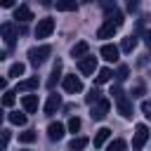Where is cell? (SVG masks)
<instances>
[{"instance_id": "26", "label": "cell", "mask_w": 151, "mask_h": 151, "mask_svg": "<svg viewBox=\"0 0 151 151\" xmlns=\"http://www.w3.org/2000/svg\"><path fill=\"white\" fill-rule=\"evenodd\" d=\"M9 123H14V125H26V113H19V111H12L9 116Z\"/></svg>"}, {"instance_id": "7", "label": "cell", "mask_w": 151, "mask_h": 151, "mask_svg": "<svg viewBox=\"0 0 151 151\" xmlns=\"http://www.w3.org/2000/svg\"><path fill=\"white\" fill-rule=\"evenodd\" d=\"M52 31H54V19L45 17V19H40L38 26H35V38H47Z\"/></svg>"}, {"instance_id": "4", "label": "cell", "mask_w": 151, "mask_h": 151, "mask_svg": "<svg viewBox=\"0 0 151 151\" xmlns=\"http://www.w3.org/2000/svg\"><path fill=\"white\" fill-rule=\"evenodd\" d=\"M2 40H5V45H7V50H12L14 45H17V38H19V31H17V26L14 24H2Z\"/></svg>"}, {"instance_id": "18", "label": "cell", "mask_w": 151, "mask_h": 151, "mask_svg": "<svg viewBox=\"0 0 151 151\" xmlns=\"http://www.w3.org/2000/svg\"><path fill=\"white\" fill-rule=\"evenodd\" d=\"M109 137H111V130H109V127H99L97 134H94V149H101V146L109 142Z\"/></svg>"}, {"instance_id": "15", "label": "cell", "mask_w": 151, "mask_h": 151, "mask_svg": "<svg viewBox=\"0 0 151 151\" xmlns=\"http://www.w3.org/2000/svg\"><path fill=\"white\" fill-rule=\"evenodd\" d=\"M64 130H66V127H64L61 123H50V125H47V137H50L52 142H59V139L64 137Z\"/></svg>"}, {"instance_id": "30", "label": "cell", "mask_w": 151, "mask_h": 151, "mask_svg": "<svg viewBox=\"0 0 151 151\" xmlns=\"http://www.w3.org/2000/svg\"><path fill=\"white\" fill-rule=\"evenodd\" d=\"M68 130H71V132H78V130H80V118H78V116H71V120H68Z\"/></svg>"}, {"instance_id": "32", "label": "cell", "mask_w": 151, "mask_h": 151, "mask_svg": "<svg viewBox=\"0 0 151 151\" xmlns=\"http://www.w3.org/2000/svg\"><path fill=\"white\" fill-rule=\"evenodd\" d=\"M125 7H127V12H137L139 9V0H125Z\"/></svg>"}, {"instance_id": "12", "label": "cell", "mask_w": 151, "mask_h": 151, "mask_svg": "<svg viewBox=\"0 0 151 151\" xmlns=\"http://www.w3.org/2000/svg\"><path fill=\"white\" fill-rule=\"evenodd\" d=\"M87 54H90V45H87L85 40H80V42H76V45L71 47V57L78 59V61H80L83 57H87Z\"/></svg>"}, {"instance_id": "16", "label": "cell", "mask_w": 151, "mask_h": 151, "mask_svg": "<svg viewBox=\"0 0 151 151\" xmlns=\"http://www.w3.org/2000/svg\"><path fill=\"white\" fill-rule=\"evenodd\" d=\"M14 19H17V24L21 21V24H26V21H31L33 19V12L26 7V5H19L17 9H14Z\"/></svg>"}, {"instance_id": "39", "label": "cell", "mask_w": 151, "mask_h": 151, "mask_svg": "<svg viewBox=\"0 0 151 151\" xmlns=\"http://www.w3.org/2000/svg\"><path fill=\"white\" fill-rule=\"evenodd\" d=\"M85 2H94V0H85Z\"/></svg>"}, {"instance_id": "2", "label": "cell", "mask_w": 151, "mask_h": 151, "mask_svg": "<svg viewBox=\"0 0 151 151\" xmlns=\"http://www.w3.org/2000/svg\"><path fill=\"white\" fill-rule=\"evenodd\" d=\"M52 54V47L50 45H38V47H31L28 50V64L31 66H42L45 61H47V57Z\"/></svg>"}, {"instance_id": "10", "label": "cell", "mask_w": 151, "mask_h": 151, "mask_svg": "<svg viewBox=\"0 0 151 151\" xmlns=\"http://www.w3.org/2000/svg\"><path fill=\"white\" fill-rule=\"evenodd\" d=\"M118 52H120V47H116V45H111V42L101 45V50H99L101 59H106V61H118Z\"/></svg>"}, {"instance_id": "11", "label": "cell", "mask_w": 151, "mask_h": 151, "mask_svg": "<svg viewBox=\"0 0 151 151\" xmlns=\"http://www.w3.org/2000/svg\"><path fill=\"white\" fill-rule=\"evenodd\" d=\"M118 28H120V26H116V24H111V21H104V24L97 28V38H113Z\"/></svg>"}, {"instance_id": "23", "label": "cell", "mask_w": 151, "mask_h": 151, "mask_svg": "<svg viewBox=\"0 0 151 151\" xmlns=\"http://www.w3.org/2000/svg\"><path fill=\"white\" fill-rule=\"evenodd\" d=\"M99 99H104V97H101V92H99V87L94 85V87H92V90H90V92L85 94V101H87L90 106H94V104H97Z\"/></svg>"}, {"instance_id": "20", "label": "cell", "mask_w": 151, "mask_h": 151, "mask_svg": "<svg viewBox=\"0 0 151 151\" xmlns=\"http://www.w3.org/2000/svg\"><path fill=\"white\" fill-rule=\"evenodd\" d=\"M38 90V78H26V80H19L17 85V92H33Z\"/></svg>"}, {"instance_id": "17", "label": "cell", "mask_w": 151, "mask_h": 151, "mask_svg": "<svg viewBox=\"0 0 151 151\" xmlns=\"http://www.w3.org/2000/svg\"><path fill=\"white\" fill-rule=\"evenodd\" d=\"M59 78H61V59L54 61V68H52V73H50V78H47V87L52 90V87L59 83Z\"/></svg>"}, {"instance_id": "5", "label": "cell", "mask_w": 151, "mask_h": 151, "mask_svg": "<svg viewBox=\"0 0 151 151\" xmlns=\"http://www.w3.org/2000/svg\"><path fill=\"white\" fill-rule=\"evenodd\" d=\"M61 85H64V90H66L68 94H78V92L83 90V80H80L76 73H71V76H64V78H61Z\"/></svg>"}, {"instance_id": "35", "label": "cell", "mask_w": 151, "mask_h": 151, "mask_svg": "<svg viewBox=\"0 0 151 151\" xmlns=\"http://www.w3.org/2000/svg\"><path fill=\"white\" fill-rule=\"evenodd\" d=\"M7 144H9V130H2V149H7Z\"/></svg>"}, {"instance_id": "33", "label": "cell", "mask_w": 151, "mask_h": 151, "mask_svg": "<svg viewBox=\"0 0 151 151\" xmlns=\"http://www.w3.org/2000/svg\"><path fill=\"white\" fill-rule=\"evenodd\" d=\"M142 111H144V116L151 120V99H146V101H142Z\"/></svg>"}, {"instance_id": "14", "label": "cell", "mask_w": 151, "mask_h": 151, "mask_svg": "<svg viewBox=\"0 0 151 151\" xmlns=\"http://www.w3.org/2000/svg\"><path fill=\"white\" fill-rule=\"evenodd\" d=\"M21 106H24L26 113H35L38 111V97L35 94H24L21 97Z\"/></svg>"}, {"instance_id": "3", "label": "cell", "mask_w": 151, "mask_h": 151, "mask_svg": "<svg viewBox=\"0 0 151 151\" xmlns=\"http://www.w3.org/2000/svg\"><path fill=\"white\" fill-rule=\"evenodd\" d=\"M149 127L144 125V123H139L137 127H134V134H132V151H142L144 149V144L149 142Z\"/></svg>"}, {"instance_id": "27", "label": "cell", "mask_w": 151, "mask_h": 151, "mask_svg": "<svg viewBox=\"0 0 151 151\" xmlns=\"http://www.w3.org/2000/svg\"><path fill=\"white\" fill-rule=\"evenodd\" d=\"M24 71H26V66H24L21 61H17V64H12V66H9V76H12V78L24 76Z\"/></svg>"}, {"instance_id": "29", "label": "cell", "mask_w": 151, "mask_h": 151, "mask_svg": "<svg viewBox=\"0 0 151 151\" xmlns=\"http://www.w3.org/2000/svg\"><path fill=\"white\" fill-rule=\"evenodd\" d=\"M127 76H130V68H127L125 64H120V66H118V71H116V78H118V83H123Z\"/></svg>"}, {"instance_id": "6", "label": "cell", "mask_w": 151, "mask_h": 151, "mask_svg": "<svg viewBox=\"0 0 151 151\" xmlns=\"http://www.w3.org/2000/svg\"><path fill=\"white\" fill-rule=\"evenodd\" d=\"M109 109H111V101L109 99H99L94 106H92V120H104L106 118V113H109Z\"/></svg>"}, {"instance_id": "34", "label": "cell", "mask_w": 151, "mask_h": 151, "mask_svg": "<svg viewBox=\"0 0 151 151\" xmlns=\"http://www.w3.org/2000/svg\"><path fill=\"white\" fill-rule=\"evenodd\" d=\"M142 94H144V83H137L132 87V97H142Z\"/></svg>"}, {"instance_id": "37", "label": "cell", "mask_w": 151, "mask_h": 151, "mask_svg": "<svg viewBox=\"0 0 151 151\" xmlns=\"http://www.w3.org/2000/svg\"><path fill=\"white\" fill-rule=\"evenodd\" d=\"M144 42L151 47V31H146V35H144Z\"/></svg>"}, {"instance_id": "25", "label": "cell", "mask_w": 151, "mask_h": 151, "mask_svg": "<svg viewBox=\"0 0 151 151\" xmlns=\"http://www.w3.org/2000/svg\"><path fill=\"white\" fill-rule=\"evenodd\" d=\"M106 151H127V144L123 139H113V142L106 144Z\"/></svg>"}, {"instance_id": "24", "label": "cell", "mask_w": 151, "mask_h": 151, "mask_svg": "<svg viewBox=\"0 0 151 151\" xmlns=\"http://www.w3.org/2000/svg\"><path fill=\"white\" fill-rule=\"evenodd\" d=\"M137 47V35H127V38H123V42H120V50L123 52H132Z\"/></svg>"}, {"instance_id": "13", "label": "cell", "mask_w": 151, "mask_h": 151, "mask_svg": "<svg viewBox=\"0 0 151 151\" xmlns=\"http://www.w3.org/2000/svg\"><path fill=\"white\" fill-rule=\"evenodd\" d=\"M104 14H106V21H111V24H116V26L123 24V12H120L116 5H113V7H106Z\"/></svg>"}, {"instance_id": "9", "label": "cell", "mask_w": 151, "mask_h": 151, "mask_svg": "<svg viewBox=\"0 0 151 151\" xmlns=\"http://www.w3.org/2000/svg\"><path fill=\"white\" fill-rule=\"evenodd\" d=\"M59 109H61V97L52 92V94L47 97V101H45V116H54Z\"/></svg>"}, {"instance_id": "21", "label": "cell", "mask_w": 151, "mask_h": 151, "mask_svg": "<svg viewBox=\"0 0 151 151\" xmlns=\"http://www.w3.org/2000/svg\"><path fill=\"white\" fill-rule=\"evenodd\" d=\"M54 5L59 12H76L78 9V0H57Z\"/></svg>"}, {"instance_id": "1", "label": "cell", "mask_w": 151, "mask_h": 151, "mask_svg": "<svg viewBox=\"0 0 151 151\" xmlns=\"http://www.w3.org/2000/svg\"><path fill=\"white\" fill-rule=\"evenodd\" d=\"M113 99H116V106H118V113L123 116V118H132V101L125 97V92H123V87L120 85H113L111 87V92H109Z\"/></svg>"}, {"instance_id": "8", "label": "cell", "mask_w": 151, "mask_h": 151, "mask_svg": "<svg viewBox=\"0 0 151 151\" xmlns=\"http://www.w3.org/2000/svg\"><path fill=\"white\" fill-rule=\"evenodd\" d=\"M78 68H80V73H83V76H92V73H94V68H97V57H92V54L83 57V59L78 61Z\"/></svg>"}, {"instance_id": "22", "label": "cell", "mask_w": 151, "mask_h": 151, "mask_svg": "<svg viewBox=\"0 0 151 151\" xmlns=\"http://www.w3.org/2000/svg\"><path fill=\"white\" fill-rule=\"evenodd\" d=\"M87 144H90V139H87V137H73V139H71V144H68V149H71V151H83Z\"/></svg>"}, {"instance_id": "36", "label": "cell", "mask_w": 151, "mask_h": 151, "mask_svg": "<svg viewBox=\"0 0 151 151\" xmlns=\"http://www.w3.org/2000/svg\"><path fill=\"white\" fill-rule=\"evenodd\" d=\"M40 5H42V7H52V5H54V0H40Z\"/></svg>"}, {"instance_id": "19", "label": "cell", "mask_w": 151, "mask_h": 151, "mask_svg": "<svg viewBox=\"0 0 151 151\" xmlns=\"http://www.w3.org/2000/svg\"><path fill=\"white\" fill-rule=\"evenodd\" d=\"M113 76H116V73H113L111 68H99V71H97V76H94V85L99 87V85H104V83H109V80H111Z\"/></svg>"}, {"instance_id": "38", "label": "cell", "mask_w": 151, "mask_h": 151, "mask_svg": "<svg viewBox=\"0 0 151 151\" xmlns=\"http://www.w3.org/2000/svg\"><path fill=\"white\" fill-rule=\"evenodd\" d=\"M0 5H2V7H12V5H14V0H0Z\"/></svg>"}, {"instance_id": "28", "label": "cell", "mask_w": 151, "mask_h": 151, "mask_svg": "<svg viewBox=\"0 0 151 151\" xmlns=\"http://www.w3.org/2000/svg\"><path fill=\"white\" fill-rule=\"evenodd\" d=\"M35 139H38V134H35L33 130H26V132L19 134V142H24V144H31V142H35Z\"/></svg>"}, {"instance_id": "31", "label": "cell", "mask_w": 151, "mask_h": 151, "mask_svg": "<svg viewBox=\"0 0 151 151\" xmlns=\"http://www.w3.org/2000/svg\"><path fill=\"white\" fill-rule=\"evenodd\" d=\"M14 101H17V97H14V92H9V90H7V92H5V97H2V104H5V106H12Z\"/></svg>"}]
</instances>
